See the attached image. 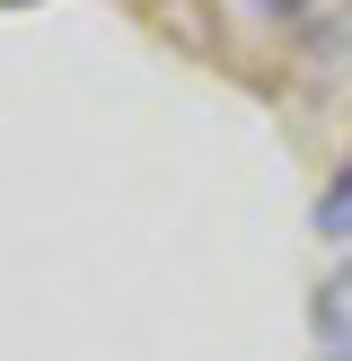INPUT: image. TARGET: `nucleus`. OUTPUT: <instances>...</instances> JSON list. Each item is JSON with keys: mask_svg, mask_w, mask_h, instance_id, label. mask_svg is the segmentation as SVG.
<instances>
[{"mask_svg": "<svg viewBox=\"0 0 352 361\" xmlns=\"http://www.w3.org/2000/svg\"><path fill=\"white\" fill-rule=\"evenodd\" d=\"M308 326H317V353H352V247L334 256V274H317Z\"/></svg>", "mask_w": 352, "mask_h": 361, "instance_id": "nucleus-1", "label": "nucleus"}, {"mask_svg": "<svg viewBox=\"0 0 352 361\" xmlns=\"http://www.w3.org/2000/svg\"><path fill=\"white\" fill-rule=\"evenodd\" d=\"M308 221H317V238H352V168L326 176V194L308 203Z\"/></svg>", "mask_w": 352, "mask_h": 361, "instance_id": "nucleus-2", "label": "nucleus"}, {"mask_svg": "<svg viewBox=\"0 0 352 361\" xmlns=\"http://www.w3.org/2000/svg\"><path fill=\"white\" fill-rule=\"evenodd\" d=\"M264 9H273V18H291V9H308V0H264Z\"/></svg>", "mask_w": 352, "mask_h": 361, "instance_id": "nucleus-3", "label": "nucleus"}, {"mask_svg": "<svg viewBox=\"0 0 352 361\" xmlns=\"http://www.w3.org/2000/svg\"><path fill=\"white\" fill-rule=\"evenodd\" d=\"M317 361H352V353H317Z\"/></svg>", "mask_w": 352, "mask_h": 361, "instance_id": "nucleus-4", "label": "nucleus"}]
</instances>
